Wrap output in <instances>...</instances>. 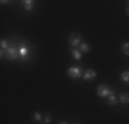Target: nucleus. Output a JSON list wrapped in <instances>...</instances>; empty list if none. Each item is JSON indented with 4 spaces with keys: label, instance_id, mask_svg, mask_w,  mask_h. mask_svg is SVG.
<instances>
[{
    "label": "nucleus",
    "instance_id": "nucleus-1",
    "mask_svg": "<svg viewBox=\"0 0 129 124\" xmlns=\"http://www.w3.org/2000/svg\"><path fill=\"white\" fill-rule=\"evenodd\" d=\"M20 56V51L19 48H15V47H9V48L6 51V57L8 60H15Z\"/></svg>",
    "mask_w": 129,
    "mask_h": 124
},
{
    "label": "nucleus",
    "instance_id": "nucleus-2",
    "mask_svg": "<svg viewBox=\"0 0 129 124\" xmlns=\"http://www.w3.org/2000/svg\"><path fill=\"white\" fill-rule=\"evenodd\" d=\"M67 73L69 77L76 79V78H80L81 76H82V69L80 67H70Z\"/></svg>",
    "mask_w": 129,
    "mask_h": 124
},
{
    "label": "nucleus",
    "instance_id": "nucleus-3",
    "mask_svg": "<svg viewBox=\"0 0 129 124\" xmlns=\"http://www.w3.org/2000/svg\"><path fill=\"white\" fill-rule=\"evenodd\" d=\"M68 40H69V44L73 47H75V46H77V45H81L82 38H81V36L78 35V33H70Z\"/></svg>",
    "mask_w": 129,
    "mask_h": 124
},
{
    "label": "nucleus",
    "instance_id": "nucleus-4",
    "mask_svg": "<svg viewBox=\"0 0 129 124\" xmlns=\"http://www.w3.org/2000/svg\"><path fill=\"white\" fill-rule=\"evenodd\" d=\"M111 92L112 91L108 89L107 85H99L98 89H97V93H98V95H99V97H103V98L108 97Z\"/></svg>",
    "mask_w": 129,
    "mask_h": 124
},
{
    "label": "nucleus",
    "instance_id": "nucleus-5",
    "mask_svg": "<svg viewBox=\"0 0 129 124\" xmlns=\"http://www.w3.org/2000/svg\"><path fill=\"white\" fill-rule=\"evenodd\" d=\"M97 76V73L94 70H92V69H88V70L84 73L83 75V79L84 81H91V79L96 78Z\"/></svg>",
    "mask_w": 129,
    "mask_h": 124
},
{
    "label": "nucleus",
    "instance_id": "nucleus-6",
    "mask_svg": "<svg viewBox=\"0 0 129 124\" xmlns=\"http://www.w3.org/2000/svg\"><path fill=\"white\" fill-rule=\"evenodd\" d=\"M23 7L24 9H27V11H31L34 8V6H35V1H32V0H24L23 1Z\"/></svg>",
    "mask_w": 129,
    "mask_h": 124
},
{
    "label": "nucleus",
    "instance_id": "nucleus-7",
    "mask_svg": "<svg viewBox=\"0 0 129 124\" xmlns=\"http://www.w3.org/2000/svg\"><path fill=\"white\" fill-rule=\"evenodd\" d=\"M107 102L110 103L111 106H115L116 105V97H115V94H114V92H111L110 93V95L107 97Z\"/></svg>",
    "mask_w": 129,
    "mask_h": 124
},
{
    "label": "nucleus",
    "instance_id": "nucleus-8",
    "mask_svg": "<svg viewBox=\"0 0 129 124\" xmlns=\"http://www.w3.org/2000/svg\"><path fill=\"white\" fill-rule=\"evenodd\" d=\"M19 51H20V56H22V57H25L29 54V49H28V47L27 46H20V48H19Z\"/></svg>",
    "mask_w": 129,
    "mask_h": 124
},
{
    "label": "nucleus",
    "instance_id": "nucleus-9",
    "mask_svg": "<svg viewBox=\"0 0 129 124\" xmlns=\"http://www.w3.org/2000/svg\"><path fill=\"white\" fill-rule=\"evenodd\" d=\"M72 55H73V57H74L75 60H80L81 56H82L81 51H80V49H76V48H73L72 49Z\"/></svg>",
    "mask_w": 129,
    "mask_h": 124
},
{
    "label": "nucleus",
    "instance_id": "nucleus-10",
    "mask_svg": "<svg viewBox=\"0 0 129 124\" xmlns=\"http://www.w3.org/2000/svg\"><path fill=\"white\" fill-rule=\"evenodd\" d=\"M120 102L123 103V105H126V103L129 102V94L128 93H122V94L120 95Z\"/></svg>",
    "mask_w": 129,
    "mask_h": 124
},
{
    "label": "nucleus",
    "instance_id": "nucleus-11",
    "mask_svg": "<svg viewBox=\"0 0 129 124\" xmlns=\"http://www.w3.org/2000/svg\"><path fill=\"white\" fill-rule=\"evenodd\" d=\"M80 51H81V52H84V53H86V52L90 51V46H89L88 44H85V43L81 44V45H80Z\"/></svg>",
    "mask_w": 129,
    "mask_h": 124
},
{
    "label": "nucleus",
    "instance_id": "nucleus-12",
    "mask_svg": "<svg viewBox=\"0 0 129 124\" xmlns=\"http://www.w3.org/2000/svg\"><path fill=\"white\" fill-rule=\"evenodd\" d=\"M0 46H1V49H4V51H7V49L9 48L8 41L6 40V39H1V41H0Z\"/></svg>",
    "mask_w": 129,
    "mask_h": 124
},
{
    "label": "nucleus",
    "instance_id": "nucleus-13",
    "mask_svg": "<svg viewBox=\"0 0 129 124\" xmlns=\"http://www.w3.org/2000/svg\"><path fill=\"white\" fill-rule=\"evenodd\" d=\"M121 79L126 83L129 82V71H123V73L121 74Z\"/></svg>",
    "mask_w": 129,
    "mask_h": 124
},
{
    "label": "nucleus",
    "instance_id": "nucleus-14",
    "mask_svg": "<svg viewBox=\"0 0 129 124\" xmlns=\"http://www.w3.org/2000/svg\"><path fill=\"white\" fill-rule=\"evenodd\" d=\"M121 49H122V52H123L126 55H129V43H124L123 45H122V47H121Z\"/></svg>",
    "mask_w": 129,
    "mask_h": 124
},
{
    "label": "nucleus",
    "instance_id": "nucleus-15",
    "mask_svg": "<svg viewBox=\"0 0 129 124\" xmlns=\"http://www.w3.org/2000/svg\"><path fill=\"white\" fill-rule=\"evenodd\" d=\"M51 119H52V115H51V114H47V115L45 116V119H44V123L43 124H50Z\"/></svg>",
    "mask_w": 129,
    "mask_h": 124
},
{
    "label": "nucleus",
    "instance_id": "nucleus-16",
    "mask_svg": "<svg viewBox=\"0 0 129 124\" xmlns=\"http://www.w3.org/2000/svg\"><path fill=\"white\" fill-rule=\"evenodd\" d=\"M34 118H35V121H40V119H42V115H40L39 113H35Z\"/></svg>",
    "mask_w": 129,
    "mask_h": 124
},
{
    "label": "nucleus",
    "instance_id": "nucleus-17",
    "mask_svg": "<svg viewBox=\"0 0 129 124\" xmlns=\"http://www.w3.org/2000/svg\"><path fill=\"white\" fill-rule=\"evenodd\" d=\"M127 14H128V16H129V7L127 8Z\"/></svg>",
    "mask_w": 129,
    "mask_h": 124
},
{
    "label": "nucleus",
    "instance_id": "nucleus-18",
    "mask_svg": "<svg viewBox=\"0 0 129 124\" xmlns=\"http://www.w3.org/2000/svg\"><path fill=\"white\" fill-rule=\"evenodd\" d=\"M60 124H68V123H67V122H61Z\"/></svg>",
    "mask_w": 129,
    "mask_h": 124
},
{
    "label": "nucleus",
    "instance_id": "nucleus-19",
    "mask_svg": "<svg viewBox=\"0 0 129 124\" xmlns=\"http://www.w3.org/2000/svg\"><path fill=\"white\" fill-rule=\"evenodd\" d=\"M75 124H80V123H75Z\"/></svg>",
    "mask_w": 129,
    "mask_h": 124
},
{
    "label": "nucleus",
    "instance_id": "nucleus-20",
    "mask_svg": "<svg viewBox=\"0 0 129 124\" xmlns=\"http://www.w3.org/2000/svg\"><path fill=\"white\" fill-rule=\"evenodd\" d=\"M128 4H129V1H128Z\"/></svg>",
    "mask_w": 129,
    "mask_h": 124
}]
</instances>
